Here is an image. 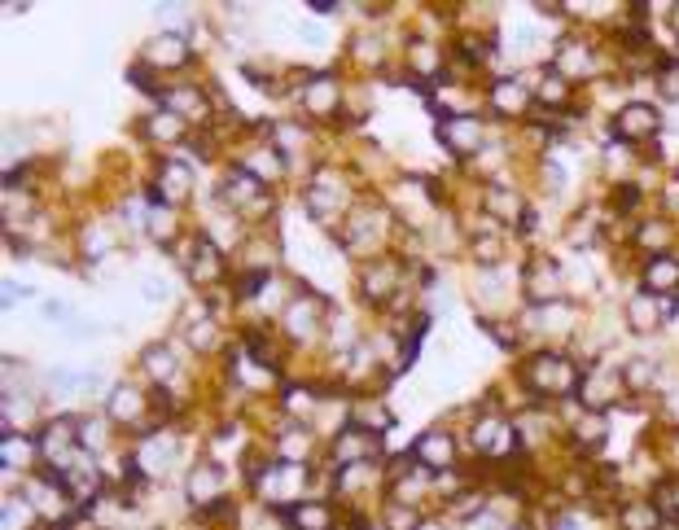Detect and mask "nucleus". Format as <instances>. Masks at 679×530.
Masks as SVG:
<instances>
[{
    "instance_id": "obj_1",
    "label": "nucleus",
    "mask_w": 679,
    "mask_h": 530,
    "mask_svg": "<svg viewBox=\"0 0 679 530\" xmlns=\"http://www.w3.org/2000/svg\"><path fill=\"white\" fill-rule=\"evenodd\" d=\"M574 382H579V368L570 360H557V355H544V360H535V368H531V386L539 395H570Z\"/></svg>"
},
{
    "instance_id": "obj_2",
    "label": "nucleus",
    "mask_w": 679,
    "mask_h": 530,
    "mask_svg": "<svg viewBox=\"0 0 679 530\" xmlns=\"http://www.w3.org/2000/svg\"><path fill=\"white\" fill-rule=\"evenodd\" d=\"M653 132H658V110L653 106H627L614 123V136H623V141H644Z\"/></svg>"
},
{
    "instance_id": "obj_3",
    "label": "nucleus",
    "mask_w": 679,
    "mask_h": 530,
    "mask_svg": "<svg viewBox=\"0 0 679 530\" xmlns=\"http://www.w3.org/2000/svg\"><path fill=\"white\" fill-rule=\"evenodd\" d=\"M220 495H224V469H215V465H198L189 474V500H198V504H220Z\"/></svg>"
},
{
    "instance_id": "obj_4",
    "label": "nucleus",
    "mask_w": 679,
    "mask_h": 530,
    "mask_svg": "<svg viewBox=\"0 0 679 530\" xmlns=\"http://www.w3.org/2000/svg\"><path fill=\"white\" fill-rule=\"evenodd\" d=\"M439 136L447 149H456V154H469V149L478 145V123L474 119H443L439 123Z\"/></svg>"
},
{
    "instance_id": "obj_5",
    "label": "nucleus",
    "mask_w": 679,
    "mask_h": 530,
    "mask_svg": "<svg viewBox=\"0 0 679 530\" xmlns=\"http://www.w3.org/2000/svg\"><path fill=\"white\" fill-rule=\"evenodd\" d=\"M557 294H561V272H557V263L539 259L535 268H531V298H544V303H552Z\"/></svg>"
},
{
    "instance_id": "obj_6",
    "label": "nucleus",
    "mask_w": 679,
    "mask_h": 530,
    "mask_svg": "<svg viewBox=\"0 0 679 530\" xmlns=\"http://www.w3.org/2000/svg\"><path fill=\"white\" fill-rule=\"evenodd\" d=\"M417 456L425 460V465H434V469H447L456 460V447H452L447 434H425V439L417 443Z\"/></svg>"
},
{
    "instance_id": "obj_7",
    "label": "nucleus",
    "mask_w": 679,
    "mask_h": 530,
    "mask_svg": "<svg viewBox=\"0 0 679 530\" xmlns=\"http://www.w3.org/2000/svg\"><path fill=\"white\" fill-rule=\"evenodd\" d=\"M491 101H496V110H504V114H526L531 92H526V84H517V79H504V84H496V92H491Z\"/></svg>"
},
{
    "instance_id": "obj_8",
    "label": "nucleus",
    "mask_w": 679,
    "mask_h": 530,
    "mask_svg": "<svg viewBox=\"0 0 679 530\" xmlns=\"http://www.w3.org/2000/svg\"><path fill=\"white\" fill-rule=\"evenodd\" d=\"M644 285H649L653 294H666V290H675L679 285V263L675 259H666V255H658L644 268Z\"/></svg>"
},
{
    "instance_id": "obj_9",
    "label": "nucleus",
    "mask_w": 679,
    "mask_h": 530,
    "mask_svg": "<svg viewBox=\"0 0 679 530\" xmlns=\"http://www.w3.org/2000/svg\"><path fill=\"white\" fill-rule=\"evenodd\" d=\"M184 57H189V49H184L180 36L149 40V62H154V66H184Z\"/></svg>"
},
{
    "instance_id": "obj_10",
    "label": "nucleus",
    "mask_w": 679,
    "mask_h": 530,
    "mask_svg": "<svg viewBox=\"0 0 679 530\" xmlns=\"http://www.w3.org/2000/svg\"><path fill=\"white\" fill-rule=\"evenodd\" d=\"M474 443L482 447V452H509L513 430H509L504 421H482V425H478V434H474Z\"/></svg>"
},
{
    "instance_id": "obj_11",
    "label": "nucleus",
    "mask_w": 679,
    "mask_h": 530,
    "mask_svg": "<svg viewBox=\"0 0 679 530\" xmlns=\"http://www.w3.org/2000/svg\"><path fill=\"white\" fill-rule=\"evenodd\" d=\"M290 522L294 530H329V509L325 504H294Z\"/></svg>"
},
{
    "instance_id": "obj_12",
    "label": "nucleus",
    "mask_w": 679,
    "mask_h": 530,
    "mask_svg": "<svg viewBox=\"0 0 679 530\" xmlns=\"http://www.w3.org/2000/svg\"><path fill=\"white\" fill-rule=\"evenodd\" d=\"M333 101H338V92H333L329 79H316V84H307V110H312V114H329Z\"/></svg>"
},
{
    "instance_id": "obj_13",
    "label": "nucleus",
    "mask_w": 679,
    "mask_h": 530,
    "mask_svg": "<svg viewBox=\"0 0 679 530\" xmlns=\"http://www.w3.org/2000/svg\"><path fill=\"white\" fill-rule=\"evenodd\" d=\"M158 189H163L167 202H176L180 193L189 189V171H184L180 163H163V184H158Z\"/></svg>"
},
{
    "instance_id": "obj_14",
    "label": "nucleus",
    "mask_w": 679,
    "mask_h": 530,
    "mask_svg": "<svg viewBox=\"0 0 679 530\" xmlns=\"http://www.w3.org/2000/svg\"><path fill=\"white\" fill-rule=\"evenodd\" d=\"M110 417H119V421H132V417H141V399H136V390H114Z\"/></svg>"
},
{
    "instance_id": "obj_15",
    "label": "nucleus",
    "mask_w": 679,
    "mask_h": 530,
    "mask_svg": "<svg viewBox=\"0 0 679 530\" xmlns=\"http://www.w3.org/2000/svg\"><path fill=\"white\" fill-rule=\"evenodd\" d=\"M653 522H658V513H653L649 504H627L623 509V526L627 530H653Z\"/></svg>"
},
{
    "instance_id": "obj_16",
    "label": "nucleus",
    "mask_w": 679,
    "mask_h": 530,
    "mask_svg": "<svg viewBox=\"0 0 679 530\" xmlns=\"http://www.w3.org/2000/svg\"><path fill=\"white\" fill-rule=\"evenodd\" d=\"M627 316H631V325H636V329H653V325H658V307L649 303V294L636 298V303L627 307Z\"/></svg>"
},
{
    "instance_id": "obj_17",
    "label": "nucleus",
    "mask_w": 679,
    "mask_h": 530,
    "mask_svg": "<svg viewBox=\"0 0 679 530\" xmlns=\"http://www.w3.org/2000/svg\"><path fill=\"white\" fill-rule=\"evenodd\" d=\"M163 101H167V106H180V110H193L198 119L206 114V97H198V92H189V88H184V92H167Z\"/></svg>"
},
{
    "instance_id": "obj_18",
    "label": "nucleus",
    "mask_w": 679,
    "mask_h": 530,
    "mask_svg": "<svg viewBox=\"0 0 679 530\" xmlns=\"http://www.w3.org/2000/svg\"><path fill=\"white\" fill-rule=\"evenodd\" d=\"M364 290H368V298H386V290H390V268H368V272H364Z\"/></svg>"
},
{
    "instance_id": "obj_19",
    "label": "nucleus",
    "mask_w": 679,
    "mask_h": 530,
    "mask_svg": "<svg viewBox=\"0 0 679 530\" xmlns=\"http://www.w3.org/2000/svg\"><path fill=\"white\" fill-rule=\"evenodd\" d=\"M149 132H154L158 141H171V136H180V123H176V114H158V123H149Z\"/></svg>"
},
{
    "instance_id": "obj_20",
    "label": "nucleus",
    "mask_w": 679,
    "mask_h": 530,
    "mask_svg": "<svg viewBox=\"0 0 679 530\" xmlns=\"http://www.w3.org/2000/svg\"><path fill=\"white\" fill-rule=\"evenodd\" d=\"M355 434H360V430H347V439L338 443V456H342V460H347V456H364V452H368V439H355Z\"/></svg>"
},
{
    "instance_id": "obj_21",
    "label": "nucleus",
    "mask_w": 679,
    "mask_h": 530,
    "mask_svg": "<svg viewBox=\"0 0 679 530\" xmlns=\"http://www.w3.org/2000/svg\"><path fill=\"white\" fill-rule=\"evenodd\" d=\"M145 364H149V373H154V377H171V355L167 351H149Z\"/></svg>"
},
{
    "instance_id": "obj_22",
    "label": "nucleus",
    "mask_w": 679,
    "mask_h": 530,
    "mask_svg": "<svg viewBox=\"0 0 679 530\" xmlns=\"http://www.w3.org/2000/svg\"><path fill=\"white\" fill-rule=\"evenodd\" d=\"M141 298H145V303H163V298H167V285L154 281V276H145V281H141Z\"/></svg>"
},
{
    "instance_id": "obj_23",
    "label": "nucleus",
    "mask_w": 679,
    "mask_h": 530,
    "mask_svg": "<svg viewBox=\"0 0 679 530\" xmlns=\"http://www.w3.org/2000/svg\"><path fill=\"white\" fill-rule=\"evenodd\" d=\"M390 530H417V513L412 509H390Z\"/></svg>"
},
{
    "instance_id": "obj_24",
    "label": "nucleus",
    "mask_w": 679,
    "mask_h": 530,
    "mask_svg": "<svg viewBox=\"0 0 679 530\" xmlns=\"http://www.w3.org/2000/svg\"><path fill=\"white\" fill-rule=\"evenodd\" d=\"M412 62H417V71H421V75H430L434 66H439V62H430V53H425V44H412Z\"/></svg>"
},
{
    "instance_id": "obj_25",
    "label": "nucleus",
    "mask_w": 679,
    "mask_h": 530,
    "mask_svg": "<svg viewBox=\"0 0 679 530\" xmlns=\"http://www.w3.org/2000/svg\"><path fill=\"white\" fill-rule=\"evenodd\" d=\"M544 97H548V101H561V97H566V88H561V79H557V75H548V88H544Z\"/></svg>"
},
{
    "instance_id": "obj_26",
    "label": "nucleus",
    "mask_w": 679,
    "mask_h": 530,
    "mask_svg": "<svg viewBox=\"0 0 679 530\" xmlns=\"http://www.w3.org/2000/svg\"><path fill=\"white\" fill-rule=\"evenodd\" d=\"M644 382H653V368L644 364V368H631V386H644Z\"/></svg>"
},
{
    "instance_id": "obj_27",
    "label": "nucleus",
    "mask_w": 679,
    "mask_h": 530,
    "mask_svg": "<svg viewBox=\"0 0 679 530\" xmlns=\"http://www.w3.org/2000/svg\"><path fill=\"white\" fill-rule=\"evenodd\" d=\"M22 298H27V290H22V285H5V303H22Z\"/></svg>"
},
{
    "instance_id": "obj_28",
    "label": "nucleus",
    "mask_w": 679,
    "mask_h": 530,
    "mask_svg": "<svg viewBox=\"0 0 679 530\" xmlns=\"http://www.w3.org/2000/svg\"><path fill=\"white\" fill-rule=\"evenodd\" d=\"M675 31H679V5H675Z\"/></svg>"
}]
</instances>
